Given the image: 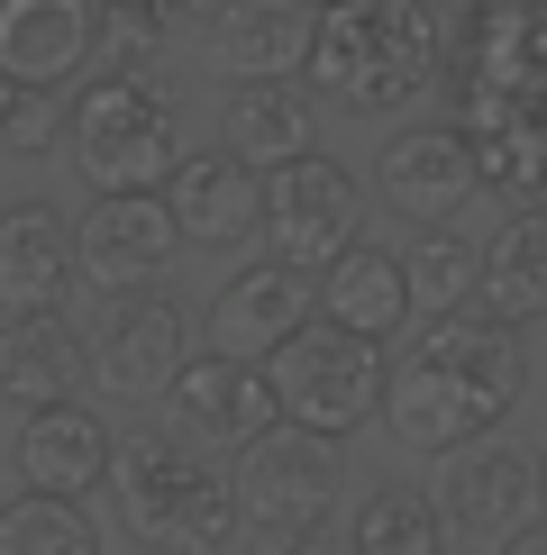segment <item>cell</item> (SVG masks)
Wrapping results in <instances>:
<instances>
[{"label":"cell","instance_id":"6da1fadb","mask_svg":"<svg viewBox=\"0 0 547 555\" xmlns=\"http://www.w3.org/2000/svg\"><path fill=\"white\" fill-rule=\"evenodd\" d=\"M447 91L484 192L511 210H547V0H484L456 28Z\"/></svg>","mask_w":547,"mask_h":555},{"label":"cell","instance_id":"7a4b0ae2","mask_svg":"<svg viewBox=\"0 0 547 555\" xmlns=\"http://www.w3.org/2000/svg\"><path fill=\"white\" fill-rule=\"evenodd\" d=\"M520 391H530L520 337L493 328L484 310H447V319H420L383 420H393V437L410 455H466L520 410Z\"/></svg>","mask_w":547,"mask_h":555},{"label":"cell","instance_id":"3957f363","mask_svg":"<svg viewBox=\"0 0 547 555\" xmlns=\"http://www.w3.org/2000/svg\"><path fill=\"white\" fill-rule=\"evenodd\" d=\"M447 55H456V28L429 0H338V10H319L310 82L319 101L356 109V119H393L447 74Z\"/></svg>","mask_w":547,"mask_h":555},{"label":"cell","instance_id":"277c9868","mask_svg":"<svg viewBox=\"0 0 547 555\" xmlns=\"http://www.w3.org/2000/svg\"><path fill=\"white\" fill-rule=\"evenodd\" d=\"M110 501H119V528L147 555H238V538H246L238 474H228L211 447H192L182 428L119 437Z\"/></svg>","mask_w":547,"mask_h":555},{"label":"cell","instance_id":"5b68a950","mask_svg":"<svg viewBox=\"0 0 547 555\" xmlns=\"http://www.w3.org/2000/svg\"><path fill=\"white\" fill-rule=\"evenodd\" d=\"M174 101L155 74H91L74 101H64V155L82 165L91 201H137V192H165L174 182Z\"/></svg>","mask_w":547,"mask_h":555},{"label":"cell","instance_id":"8992f818","mask_svg":"<svg viewBox=\"0 0 547 555\" xmlns=\"http://www.w3.org/2000/svg\"><path fill=\"white\" fill-rule=\"evenodd\" d=\"M265 374H274V401H283V428H310V437H329V447L356 437V428H374L383 401H393V364H383V346L329 328V319H310Z\"/></svg>","mask_w":547,"mask_h":555},{"label":"cell","instance_id":"52a82bcc","mask_svg":"<svg viewBox=\"0 0 547 555\" xmlns=\"http://www.w3.org/2000/svg\"><path fill=\"white\" fill-rule=\"evenodd\" d=\"M365 228V182L338 165V155H302V165L265 173V246L302 273H329L356 256Z\"/></svg>","mask_w":547,"mask_h":555},{"label":"cell","instance_id":"ba28073f","mask_svg":"<svg viewBox=\"0 0 547 555\" xmlns=\"http://www.w3.org/2000/svg\"><path fill=\"white\" fill-rule=\"evenodd\" d=\"M319 319V273L302 264H283V256H256V264H238L228 283L211 292V346L219 356H238V364H274L292 337H302Z\"/></svg>","mask_w":547,"mask_h":555},{"label":"cell","instance_id":"9c48e42d","mask_svg":"<svg viewBox=\"0 0 547 555\" xmlns=\"http://www.w3.org/2000/svg\"><path fill=\"white\" fill-rule=\"evenodd\" d=\"M165 410H174V428L192 437V447H265L274 428H283V401H274V374L265 364H238V356H192L174 374L165 391Z\"/></svg>","mask_w":547,"mask_h":555},{"label":"cell","instance_id":"30bf717a","mask_svg":"<svg viewBox=\"0 0 547 555\" xmlns=\"http://www.w3.org/2000/svg\"><path fill=\"white\" fill-rule=\"evenodd\" d=\"M74 256H82V283L101 292H155L182 256V228L165 210V192H137V201H91L74 219Z\"/></svg>","mask_w":547,"mask_h":555},{"label":"cell","instance_id":"8fae6325","mask_svg":"<svg viewBox=\"0 0 547 555\" xmlns=\"http://www.w3.org/2000/svg\"><path fill=\"white\" fill-rule=\"evenodd\" d=\"M182 364H192V319H182L165 292H128V300H110V310H101L91 374L119 391V401H165Z\"/></svg>","mask_w":547,"mask_h":555},{"label":"cell","instance_id":"7c38bea8","mask_svg":"<svg viewBox=\"0 0 547 555\" xmlns=\"http://www.w3.org/2000/svg\"><path fill=\"white\" fill-rule=\"evenodd\" d=\"M238 501H246V528L283 538V528H319V511L338 501V447L310 428H274L265 447H246L238 465Z\"/></svg>","mask_w":547,"mask_h":555},{"label":"cell","instance_id":"4fadbf2b","mask_svg":"<svg viewBox=\"0 0 547 555\" xmlns=\"http://www.w3.org/2000/svg\"><path fill=\"white\" fill-rule=\"evenodd\" d=\"M10 465H18V492H46V501H91L119 465V428H101V410L64 401V410H37V420L10 428Z\"/></svg>","mask_w":547,"mask_h":555},{"label":"cell","instance_id":"5bb4252c","mask_svg":"<svg viewBox=\"0 0 547 555\" xmlns=\"http://www.w3.org/2000/svg\"><path fill=\"white\" fill-rule=\"evenodd\" d=\"M538 501H547L538 465L520 447H501V437L447 455V474H438V511H447V528H466V538H520L530 519H547Z\"/></svg>","mask_w":547,"mask_h":555},{"label":"cell","instance_id":"9a60e30c","mask_svg":"<svg viewBox=\"0 0 547 555\" xmlns=\"http://www.w3.org/2000/svg\"><path fill=\"white\" fill-rule=\"evenodd\" d=\"M101 55V0H0V74L64 91Z\"/></svg>","mask_w":547,"mask_h":555},{"label":"cell","instance_id":"2e32d148","mask_svg":"<svg viewBox=\"0 0 547 555\" xmlns=\"http://www.w3.org/2000/svg\"><path fill=\"white\" fill-rule=\"evenodd\" d=\"M82 374H91V337L64 310H10L0 319V401H10L18 420L64 410L82 391Z\"/></svg>","mask_w":547,"mask_h":555},{"label":"cell","instance_id":"e0dca14e","mask_svg":"<svg viewBox=\"0 0 547 555\" xmlns=\"http://www.w3.org/2000/svg\"><path fill=\"white\" fill-rule=\"evenodd\" d=\"M310 37H319L310 0H219L211 10V64L238 74V91L246 82H302Z\"/></svg>","mask_w":547,"mask_h":555},{"label":"cell","instance_id":"ac0fdd59","mask_svg":"<svg viewBox=\"0 0 547 555\" xmlns=\"http://www.w3.org/2000/svg\"><path fill=\"white\" fill-rule=\"evenodd\" d=\"M74 283H82L74 210L64 201H10L0 210V300L10 310H64Z\"/></svg>","mask_w":547,"mask_h":555},{"label":"cell","instance_id":"d6986e66","mask_svg":"<svg viewBox=\"0 0 547 555\" xmlns=\"http://www.w3.org/2000/svg\"><path fill=\"white\" fill-rule=\"evenodd\" d=\"M165 210L182 228V246H238L246 228H265V173H246L228 146H201L174 165Z\"/></svg>","mask_w":547,"mask_h":555},{"label":"cell","instance_id":"ffe728a7","mask_svg":"<svg viewBox=\"0 0 547 555\" xmlns=\"http://www.w3.org/2000/svg\"><path fill=\"white\" fill-rule=\"evenodd\" d=\"M474 310L511 337L547 319V210H511L474 237Z\"/></svg>","mask_w":547,"mask_h":555},{"label":"cell","instance_id":"44dd1931","mask_svg":"<svg viewBox=\"0 0 547 555\" xmlns=\"http://www.w3.org/2000/svg\"><path fill=\"white\" fill-rule=\"evenodd\" d=\"M374 173H383V192H393L402 210H420V219H447V210H466V192H484V165H474V146H466L456 119L402 128Z\"/></svg>","mask_w":547,"mask_h":555},{"label":"cell","instance_id":"7402d4cb","mask_svg":"<svg viewBox=\"0 0 547 555\" xmlns=\"http://www.w3.org/2000/svg\"><path fill=\"white\" fill-rule=\"evenodd\" d=\"M310 137H319L310 82H246V91H228L219 146L238 155L246 173H283V165H302V155H319Z\"/></svg>","mask_w":547,"mask_h":555},{"label":"cell","instance_id":"603a6c76","mask_svg":"<svg viewBox=\"0 0 547 555\" xmlns=\"http://www.w3.org/2000/svg\"><path fill=\"white\" fill-rule=\"evenodd\" d=\"M410 310H420V292H410V273H402L393 246H356L347 264L319 273V319L347 328V337H365V346H393L410 328Z\"/></svg>","mask_w":547,"mask_h":555},{"label":"cell","instance_id":"cb8c5ba5","mask_svg":"<svg viewBox=\"0 0 547 555\" xmlns=\"http://www.w3.org/2000/svg\"><path fill=\"white\" fill-rule=\"evenodd\" d=\"M347 555H447V511L420 482H374L347 519Z\"/></svg>","mask_w":547,"mask_h":555},{"label":"cell","instance_id":"d4e9b609","mask_svg":"<svg viewBox=\"0 0 547 555\" xmlns=\"http://www.w3.org/2000/svg\"><path fill=\"white\" fill-rule=\"evenodd\" d=\"M0 555H101V528H91L82 501L18 492V501H0Z\"/></svg>","mask_w":547,"mask_h":555},{"label":"cell","instance_id":"484cf974","mask_svg":"<svg viewBox=\"0 0 547 555\" xmlns=\"http://www.w3.org/2000/svg\"><path fill=\"white\" fill-rule=\"evenodd\" d=\"M402 273H410V292H420V310H429V319L474 310V246L456 237L447 219H429L420 237L402 246Z\"/></svg>","mask_w":547,"mask_h":555},{"label":"cell","instance_id":"4316f807","mask_svg":"<svg viewBox=\"0 0 547 555\" xmlns=\"http://www.w3.org/2000/svg\"><path fill=\"white\" fill-rule=\"evenodd\" d=\"M55 137H64L55 91H28V82H10V74H0V155H46Z\"/></svg>","mask_w":547,"mask_h":555},{"label":"cell","instance_id":"83f0119b","mask_svg":"<svg viewBox=\"0 0 547 555\" xmlns=\"http://www.w3.org/2000/svg\"><path fill=\"white\" fill-rule=\"evenodd\" d=\"M256 555H347V546H338L329 528H283V538H265Z\"/></svg>","mask_w":547,"mask_h":555},{"label":"cell","instance_id":"f1b7e54d","mask_svg":"<svg viewBox=\"0 0 547 555\" xmlns=\"http://www.w3.org/2000/svg\"><path fill=\"white\" fill-rule=\"evenodd\" d=\"M501 555H547V519H530L520 538H501Z\"/></svg>","mask_w":547,"mask_h":555},{"label":"cell","instance_id":"f546056e","mask_svg":"<svg viewBox=\"0 0 547 555\" xmlns=\"http://www.w3.org/2000/svg\"><path fill=\"white\" fill-rule=\"evenodd\" d=\"M429 10H438V18H456V28H466V18L484 10V0H429Z\"/></svg>","mask_w":547,"mask_h":555},{"label":"cell","instance_id":"4dcf8cb0","mask_svg":"<svg viewBox=\"0 0 547 555\" xmlns=\"http://www.w3.org/2000/svg\"><path fill=\"white\" fill-rule=\"evenodd\" d=\"M310 10H338V0H310Z\"/></svg>","mask_w":547,"mask_h":555},{"label":"cell","instance_id":"1f68e13d","mask_svg":"<svg viewBox=\"0 0 547 555\" xmlns=\"http://www.w3.org/2000/svg\"><path fill=\"white\" fill-rule=\"evenodd\" d=\"M538 482H547V455H538Z\"/></svg>","mask_w":547,"mask_h":555}]
</instances>
